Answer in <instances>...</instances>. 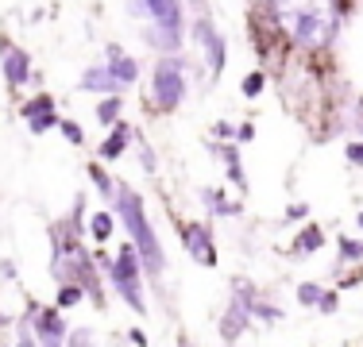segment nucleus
<instances>
[{
    "mask_svg": "<svg viewBox=\"0 0 363 347\" xmlns=\"http://www.w3.org/2000/svg\"><path fill=\"white\" fill-rule=\"evenodd\" d=\"M309 216V205L306 201H294L290 208H286V220H306Z\"/></svg>",
    "mask_w": 363,
    "mask_h": 347,
    "instance_id": "obj_34",
    "label": "nucleus"
},
{
    "mask_svg": "<svg viewBox=\"0 0 363 347\" xmlns=\"http://www.w3.org/2000/svg\"><path fill=\"white\" fill-rule=\"evenodd\" d=\"M58 120H62V116H58V112H55V116H39V120H28V132H31V135H47L50 127H58Z\"/></svg>",
    "mask_w": 363,
    "mask_h": 347,
    "instance_id": "obj_30",
    "label": "nucleus"
},
{
    "mask_svg": "<svg viewBox=\"0 0 363 347\" xmlns=\"http://www.w3.org/2000/svg\"><path fill=\"white\" fill-rule=\"evenodd\" d=\"M77 89H82V93H101V97H116L120 81L112 77V69L101 62V66H89L82 77H77Z\"/></svg>",
    "mask_w": 363,
    "mask_h": 347,
    "instance_id": "obj_14",
    "label": "nucleus"
},
{
    "mask_svg": "<svg viewBox=\"0 0 363 347\" xmlns=\"http://www.w3.org/2000/svg\"><path fill=\"white\" fill-rule=\"evenodd\" d=\"M259 297L255 293V285L252 282H232V297H228V305H224L220 312V320H217V332H220V340L224 343H240L244 340V332L252 328V301Z\"/></svg>",
    "mask_w": 363,
    "mask_h": 347,
    "instance_id": "obj_5",
    "label": "nucleus"
},
{
    "mask_svg": "<svg viewBox=\"0 0 363 347\" xmlns=\"http://www.w3.org/2000/svg\"><path fill=\"white\" fill-rule=\"evenodd\" d=\"M213 139H217V143H236V127L232 124H224V120H217V124H213Z\"/></svg>",
    "mask_w": 363,
    "mask_h": 347,
    "instance_id": "obj_32",
    "label": "nucleus"
},
{
    "mask_svg": "<svg viewBox=\"0 0 363 347\" xmlns=\"http://www.w3.org/2000/svg\"><path fill=\"white\" fill-rule=\"evenodd\" d=\"M0 74H4L12 93H20L31 81V55L16 42H8V35H0Z\"/></svg>",
    "mask_w": 363,
    "mask_h": 347,
    "instance_id": "obj_9",
    "label": "nucleus"
},
{
    "mask_svg": "<svg viewBox=\"0 0 363 347\" xmlns=\"http://www.w3.org/2000/svg\"><path fill=\"white\" fill-rule=\"evenodd\" d=\"M325 243H328V236H325L321 224H301L298 236L290 243V258H313L325 251Z\"/></svg>",
    "mask_w": 363,
    "mask_h": 347,
    "instance_id": "obj_12",
    "label": "nucleus"
},
{
    "mask_svg": "<svg viewBox=\"0 0 363 347\" xmlns=\"http://www.w3.org/2000/svg\"><path fill=\"white\" fill-rule=\"evenodd\" d=\"M321 293H325V285H321V282H298V285H294V297H298V305H301V309H317Z\"/></svg>",
    "mask_w": 363,
    "mask_h": 347,
    "instance_id": "obj_24",
    "label": "nucleus"
},
{
    "mask_svg": "<svg viewBox=\"0 0 363 347\" xmlns=\"http://www.w3.org/2000/svg\"><path fill=\"white\" fill-rule=\"evenodd\" d=\"M143 170H147V174L159 170V162H155V151H151V147H143Z\"/></svg>",
    "mask_w": 363,
    "mask_h": 347,
    "instance_id": "obj_38",
    "label": "nucleus"
},
{
    "mask_svg": "<svg viewBox=\"0 0 363 347\" xmlns=\"http://www.w3.org/2000/svg\"><path fill=\"white\" fill-rule=\"evenodd\" d=\"M282 317H286L282 305H271V301H263V297L252 301V320H259V324H279Z\"/></svg>",
    "mask_w": 363,
    "mask_h": 347,
    "instance_id": "obj_23",
    "label": "nucleus"
},
{
    "mask_svg": "<svg viewBox=\"0 0 363 347\" xmlns=\"http://www.w3.org/2000/svg\"><path fill=\"white\" fill-rule=\"evenodd\" d=\"M85 174H89L93 189H97V193L105 197V201H112V193H116V178H112V174L101 166V162H89V166H85Z\"/></svg>",
    "mask_w": 363,
    "mask_h": 347,
    "instance_id": "obj_21",
    "label": "nucleus"
},
{
    "mask_svg": "<svg viewBox=\"0 0 363 347\" xmlns=\"http://www.w3.org/2000/svg\"><path fill=\"white\" fill-rule=\"evenodd\" d=\"M112 216H116V224L128 232V239H132L135 251H140L143 274L151 278V282H159V278L167 274V251H162V243H159V232L151 228V216H147L143 197L135 193L128 181H116V193H112Z\"/></svg>",
    "mask_w": 363,
    "mask_h": 347,
    "instance_id": "obj_2",
    "label": "nucleus"
},
{
    "mask_svg": "<svg viewBox=\"0 0 363 347\" xmlns=\"http://www.w3.org/2000/svg\"><path fill=\"white\" fill-rule=\"evenodd\" d=\"M128 340H132L135 347H151V340H147V332H143V328H132V332H128Z\"/></svg>",
    "mask_w": 363,
    "mask_h": 347,
    "instance_id": "obj_37",
    "label": "nucleus"
},
{
    "mask_svg": "<svg viewBox=\"0 0 363 347\" xmlns=\"http://www.w3.org/2000/svg\"><path fill=\"white\" fill-rule=\"evenodd\" d=\"M356 228L363 232V208H359V216H356Z\"/></svg>",
    "mask_w": 363,
    "mask_h": 347,
    "instance_id": "obj_41",
    "label": "nucleus"
},
{
    "mask_svg": "<svg viewBox=\"0 0 363 347\" xmlns=\"http://www.w3.org/2000/svg\"><path fill=\"white\" fill-rule=\"evenodd\" d=\"M194 42L201 47V55H205V69H209V77H213V81H220L224 62H228V47H224V35L217 31V23H213L205 12L194 20Z\"/></svg>",
    "mask_w": 363,
    "mask_h": 347,
    "instance_id": "obj_8",
    "label": "nucleus"
},
{
    "mask_svg": "<svg viewBox=\"0 0 363 347\" xmlns=\"http://www.w3.org/2000/svg\"><path fill=\"white\" fill-rule=\"evenodd\" d=\"M263 89H267V74H263V69H252V74L240 81V93H244V97H259Z\"/></svg>",
    "mask_w": 363,
    "mask_h": 347,
    "instance_id": "obj_27",
    "label": "nucleus"
},
{
    "mask_svg": "<svg viewBox=\"0 0 363 347\" xmlns=\"http://www.w3.org/2000/svg\"><path fill=\"white\" fill-rule=\"evenodd\" d=\"M359 116H363V97H359Z\"/></svg>",
    "mask_w": 363,
    "mask_h": 347,
    "instance_id": "obj_42",
    "label": "nucleus"
},
{
    "mask_svg": "<svg viewBox=\"0 0 363 347\" xmlns=\"http://www.w3.org/2000/svg\"><path fill=\"white\" fill-rule=\"evenodd\" d=\"M356 285H363V266H359V271H352L348 278H340V290H356Z\"/></svg>",
    "mask_w": 363,
    "mask_h": 347,
    "instance_id": "obj_36",
    "label": "nucleus"
},
{
    "mask_svg": "<svg viewBox=\"0 0 363 347\" xmlns=\"http://www.w3.org/2000/svg\"><path fill=\"white\" fill-rule=\"evenodd\" d=\"M128 143H132V127H128L124 120H116V124L108 127V135L101 139L97 154L105 162H120V159H124V151H128Z\"/></svg>",
    "mask_w": 363,
    "mask_h": 347,
    "instance_id": "obj_15",
    "label": "nucleus"
},
{
    "mask_svg": "<svg viewBox=\"0 0 363 347\" xmlns=\"http://www.w3.org/2000/svg\"><path fill=\"white\" fill-rule=\"evenodd\" d=\"M105 66L112 69V77L120 81V89H128V85L140 81V62H135L124 47H116V42H108V47H105Z\"/></svg>",
    "mask_w": 363,
    "mask_h": 347,
    "instance_id": "obj_11",
    "label": "nucleus"
},
{
    "mask_svg": "<svg viewBox=\"0 0 363 347\" xmlns=\"http://www.w3.org/2000/svg\"><path fill=\"white\" fill-rule=\"evenodd\" d=\"M178 243L197 266H217L220 255H217V239H213V228L205 220H182L178 224Z\"/></svg>",
    "mask_w": 363,
    "mask_h": 347,
    "instance_id": "obj_6",
    "label": "nucleus"
},
{
    "mask_svg": "<svg viewBox=\"0 0 363 347\" xmlns=\"http://www.w3.org/2000/svg\"><path fill=\"white\" fill-rule=\"evenodd\" d=\"M85 232L93 236V243H108V239H112V232H116V216L101 208V212H93L89 220H85Z\"/></svg>",
    "mask_w": 363,
    "mask_h": 347,
    "instance_id": "obj_18",
    "label": "nucleus"
},
{
    "mask_svg": "<svg viewBox=\"0 0 363 347\" xmlns=\"http://www.w3.org/2000/svg\"><path fill=\"white\" fill-rule=\"evenodd\" d=\"M0 274H4V278H16V263H12V258H4V263H0Z\"/></svg>",
    "mask_w": 363,
    "mask_h": 347,
    "instance_id": "obj_39",
    "label": "nucleus"
},
{
    "mask_svg": "<svg viewBox=\"0 0 363 347\" xmlns=\"http://www.w3.org/2000/svg\"><path fill=\"white\" fill-rule=\"evenodd\" d=\"M55 112H58V104H55V97H47V93H39V97H31V101H23V104H20V116H23V120L55 116Z\"/></svg>",
    "mask_w": 363,
    "mask_h": 347,
    "instance_id": "obj_20",
    "label": "nucleus"
},
{
    "mask_svg": "<svg viewBox=\"0 0 363 347\" xmlns=\"http://www.w3.org/2000/svg\"><path fill=\"white\" fill-rule=\"evenodd\" d=\"M178 347H197V343L189 340V336H178Z\"/></svg>",
    "mask_w": 363,
    "mask_h": 347,
    "instance_id": "obj_40",
    "label": "nucleus"
},
{
    "mask_svg": "<svg viewBox=\"0 0 363 347\" xmlns=\"http://www.w3.org/2000/svg\"><path fill=\"white\" fill-rule=\"evenodd\" d=\"M209 151L224 159L232 189H236V193H247V174H244V166H240V143H217V139H209Z\"/></svg>",
    "mask_w": 363,
    "mask_h": 347,
    "instance_id": "obj_13",
    "label": "nucleus"
},
{
    "mask_svg": "<svg viewBox=\"0 0 363 347\" xmlns=\"http://www.w3.org/2000/svg\"><path fill=\"white\" fill-rule=\"evenodd\" d=\"M344 159H348L352 166H363V143H348L344 147Z\"/></svg>",
    "mask_w": 363,
    "mask_h": 347,
    "instance_id": "obj_33",
    "label": "nucleus"
},
{
    "mask_svg": "<svg viewBox=\"0 0 363 347\" xmlns=\"http://www.w3.org/2000/svg\"><path fill=\"white\" fill-rule=\"evenodd\" d=\"M12 328H16V347H39V336H35V328H31L28 317H20Z\"/></svg>",
    "mask_w": 363,
    "mask_h": 347,
    "instance_id": "obj_26",
    "label": "nucleus"
},
{
    "mask_svg": "<svg viewBox=\"0 0 363 347\" xmlns=\"http://www.w3.org/2000/svg\"><path fill=\"white\" fill-rule=\"evenodd\" d=\"M147 47H155L159 55H178V50H182V31L159 28V23H147Z\"/></svg>",
    "mask_w": 363,
    "mask_h": 347,
    "instance_id": "obj_16",
    "label": "nucleus"
},
{
    "mask_svg": "<svg viewBox=\"0 0 363 347\" xmlns=\"http://www.w3.org/2000/svg\"><path fill=\"white\" fill-rule=\"evenodd\" d=\"M252 139H255V124H240V127H236V143H240V147L252 143Z\"/></svg>",
    "mask_w": 363,
    "mask_h": 347,
    "instance_id": "obj_35",
    "label": "nucleus"
},
{
    "mask_svg": "<svg viewBox=\"0 0 363 347\" xmlns=\"http://www.w3.org/2000/svg\"><path fill=\"white\" fill-rule=\"evenodd\" d=\"M336 309H340V290H325V293H321V301H317V312L333 317Z\"/></svg>",
    "mask_w": 363,
    "mask_h": 347,
    "instance_id": "obj_29",
    "label": "nucleus"
},
{
    "mask_svg": "<svg viewBox=\"0 0 363 347\" xmlns=\"http://www.w3.org/2000/svg\"><path fill=\"white\" fill-rule=\"evenodd\" d=\"M189 93V62L182 55H162L151 69V93H147V108L155 112H178Z\"/></svg>",
    "mask_w": 363,
    "mask_h": 347,
    "instance_id": "obj_3",
    "label": "nucleus"
},
{
    "mask_svg": "<svg viewBox=\"0 0 363 347\" xmlns=\"http://www.w3.org/2000/svg\"><path fill=\"white\" fill-rule=\"evenodd\" d=\"M85 301V293H82V285H55V301H50V305L55 309H77Z\"/></svg>",
    "mask_w": 363,
    "mask_h": 347,
    "instance_id": "obj_22",
    "label": "nucleus"
},
{
    "mask_svg": "<svg viewBox=\"0 0 363 347\" xmlns=\"http://www.w3.org/2000/svg\"><path fill=\"white\" fill-rule=\"evenodd\" d=\"M132 16H151V23L170 31L186 28V16H182V0H132Z\"/></svg>",
    "mask_w": 363,
    "mask_h": 347,
    "instance_id": "obj_10",
    "label": "nucleus"
},
{
    "mask_svg": "<svg viewBox=\"0 0 363 347\" xmlns=\"http://www.w3.org/2000/svg\"><path fill=\"white\" fill-rule=\"evenodd\" d=\"M58 132H62L66 139H70L74 147H82V143H85V132H82V127L74 124V120H58Z\"/></svg>",
    "mask_w": 363,
    "mask_h": 347,
    "instance_id": "obj_31",
    "label": "nucleus"
},
{
    "mask_svg": "<svg viewBox=\"0 0 363 347\" xmlns=\"http://www.w3.org/2000/svg\"><path fill=\"white\" fill-rule=\"evenodd\" d=\"M66 347H97V336H93L89 328H70V336H66Z\"/></svg>",
    "mask_w": 363,
    "mask_h": 347,
    "instance_id": "obj_28",
    "label": "nucleus"
},
{
    "mask_svg": "<svg viewBox=\"0 0 363 347\" xmlns=\"http://www.w3.org/2000/svg\"><path fill=\"white\" fill-rule=\"evenodd\" d=\"M120 112H124V101H120V93H116V97H105V101L97 104V120H101L105 127L116 124V120H120Z\"/></svg>",
    "mask_w": 363,
    "mask_h": 347,
    "instance_id": "obj_25",
    "label": "nucleus"
},
{
    "mask_svg": "<svg viewBox=\"0 0 363 347\" xmlns=\"http://www.w3.org/2000/svg\"><path fill=\"white\" fill-rule=\"evenodd\" d=\"M23 317L31 320V328H35L39 336V347H66V336H70V324H66L62 309L55 305H39V301L28 297V312Z\"/></svg>",
    "mask_w": 363,
    "mask_h": 347,
    "instance_id": "obj_7",
    "label": "nucleus"
},
{
    "mask_svg": "<svg viewBox=\"0 0 363 347\" xmlns=\"http://www.w3.org/2000/svg\"><path fill=\"white\" fill-rule=\"evenodd\" d=\"M263 16L301 55H321L340 35V0H263Z\"/></svg>",
    "mask_w": 363,
    "mask_h": 347,
    "instance_id": "obj_1",
    "label": "nucleus"
},
{
    "mask_svg": "<svg viewBox=\"0 0 363 347\" xmlns=\"http://www.w3.org/2000/svg\"><path fill=\"white\" fill-rule=\"evenodd\" d=\"M228 347H236V343H228Z\"/></svg>",
    "mask_w": 363,
    "mask_h": 347,
    "instance_id": "obj_43",
    "label": "nucleus"
},
{
    "mask_svg": "<svg viewBox=\"0 0 363 347\" xmlns=\"http://www.w3.org/2000/svg\"><path fill=\"white\" fill-rule=\"evenodd\" d=\"M143 263H140V251L135 243H120V251L112 255V266H108V285L135 317H147V293H143Z\"/></svg>",
    "mask_w": 363,
    "mask_h": 347,
    "instance_id": "obj_4",
    "label": "nucleus"
},
{
    "mask_svg": "<svg viewBox=\"0 0 363 347\" xmlns=\"http://www.w3.org/2000/svg\"><path fill=\"white\" fill-rule=\"evenodd\" d=\"M197 201H201L205 208H209L213 216H240V201H228V193H224V189H201V193H197Z\"/></svg>",
    "mask_w": 363,
    "mask_h": 347,
    "instance_id": "obj_17",
    "label": "nucleus"
},
{
    "mask_svg": "<svg viewBox=\"0 0 363 347\" xmlns=\"http://www.w3.org/2000/svg\"><path fill=\"white\" fill-rule=\"evenodd\" d=\"M336 251H340V266H363V239L336 236Z\"/></svg>",
    "mask_w": 363,
    "mask_h": 347,
    "instance_id": "obj_19",
    "label": "nucleus"
}]
</instances>
